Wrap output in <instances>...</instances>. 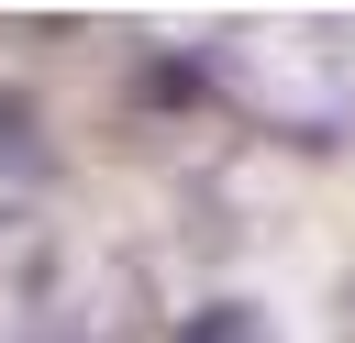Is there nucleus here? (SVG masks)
Masks as SVG:
<instances>
[{
	"label": "nucleus",
	"instance_id": "1",
	"mask_svg": "<svg viewBox=\"0 0 355 343\" xmlns=\"http://www.w3.org/2000/svg\"><path fill=\"white\" fill-rule=\"evenodd\" d=\"M200 77L277 144H344L355 133V22H244V33H211Z\"/></svg>",
	"mask_w": 355,
	"mask_h": 343
},
{
	"label": "nucleus",
	"instance_id": "2",
	"mask_svg": "<svg viewBox=\"0 0 355 343\" xmlns=\"http://www.w3.org/2000/svg\"><path fill=\"white\" fill-rule=\"evenodd\" d=\"M22 343H133L144 332V277L100 243H33L11 277Z\"/></svg>",
	"mask_w": 355,
	"mask_h": 343
},
{
	"label": "nucleus",
	"instance_id": "3",
	"mask_svg": "<svg viewBox=\"0 0 355 343\" xmlns=\"http://www.w3.org/2000/svg\"><path fill=\"white\" fill-rule=\"evenodd\" d=\"M178 343H277V321H266L255 299H200V310L178 321Z\"/></svg>",
	"mask_w": 355,
	"mask_h": 343
},
{
	"label": "nucleus",
	"instance_id": "4",
	"mask_svg": "<svg viewBox=\"0 0 355 343\" xmlns=\"http://www.w3.org/2000/svg\"><path fill=\"white\" fill-rule=\"evenodd\" d=\"M33 177H44V133H33V111L0 89V199H11V188H33Z\"/></svg>",
	"mask_w": 355,
	"mask_h": 343
}]
</instances>
